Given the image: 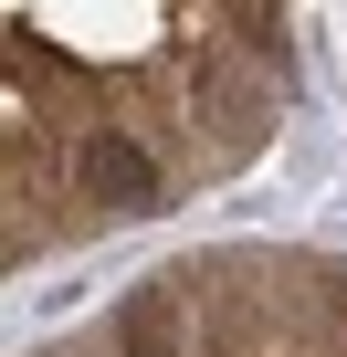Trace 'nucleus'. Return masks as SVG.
Returning <instances> with one entry per match:
<instances>
[{"label":"nucleus","mask_w":347,"mask_h":357,"mask_svg":"<svg viewBox=\"0 0 347 357\" xmlns=\"http://www.w3.org/2000/svg\"><path fill=\"white\" fill-rule=\"evenodd\" d=\"M74 178H84V200H105V211H158V200H168L158 147L126 137V126H84V137H74Z\"/></svg>","instance_id":"f257e3e1"},{"label":"nucleus","mask_w":347,"mask_h":357,"mask_svg":"<svg viewBox=\"0 0 347 357\" xmlns=\"http://www.w3.org/2000/svg\"><path fill=\"white\" fill-rule=\"evenodd\" d=\"M190 105H200V137H211V116H221V147H211V158H242V147H253V137H263V116H253V105H263V95H253V84H242V63H232V53H221V43H211V53H200V63H190Z\"/></svg>","instance_id":"f03ea898"},{"label":"nucleus","mask_w":347,"mask_h":357,"mask_svg":"<svg viewBox=\"0 0 347 357\" xmlns=\"http://www.w3.org/2000/svg\"><path fill=\"white\" fill-rule=\"evenodd\" d=\"M190 284H200V273H158V284H137L126 315H116V357H179V305H190Z\"/></svg>","instance_id":"7ed1b4c3"},{"label":"nucleus","mask_w":347,"mask_h":357,"mask_svg":"<svg viewBox=\"0 0 347 357\" xmlns=\"http://www.w3.org/2000/svg\"><path fill=\"white\" fill-rule=\"evenodd\" d=\"M305 284H316V305H326V315H337V326H347V263H316V273H305Z\"/></svg>","instance_id":"20e7f679"}]
</instances>
